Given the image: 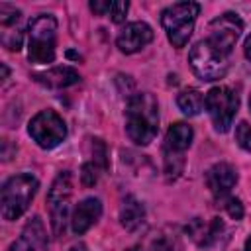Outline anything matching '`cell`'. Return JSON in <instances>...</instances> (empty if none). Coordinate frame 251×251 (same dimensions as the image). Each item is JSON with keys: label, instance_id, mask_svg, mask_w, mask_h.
I'll return each instance as SVG.
<instances>
[{"label": "cell", "instance_id": "9", "mask_svg": "<svg viewBox=\"0 0 251 251\" xmlns=\"http://www.w3.org/2000/svg\"><path fill=\"white\" fill-rule=\"evenodd\" d=\"M210 37L208 41L224 55H229V51L233 49L235 41L239 39L241 31H243V24L241 20L237 18V14H231V12H226L222 16H218L216 20L210 22Z\"/></svg>", "mask_w": 251, "mask_h": 251}, {"label": "cell", "instance_id": "17", "mask_svg": "<svg viewBox=\"0 0 251 251\" xmlns=\"http://www.w3.org/2000/svg\"><path fill=\"white\" fill-rule=\"evenodd\" d=\"M192 127L188 126V124H184V122H176V124H173L171 127H169V131H167V137H165V147L167 149H171V151H176V153H182L184 149H188L190 147V143H192Z\"/></svg>", "mask_w": 251, "mask_h": 251}, {"label": "cell", "instance_id": "19", "mask_svg": "<svg viewBox=\"0 0 251 251\" xmlns=\"http://www.w3.org/2000/svg\"><path fill=\"white\" fill-rule=\"evenodd\" d=\"M176 104L178 108L186 114V116H196L204 110L206 106V96H202L200 90L196 88H184L182 92H178L176 96Z\"/></svg>", "mask_w": 251, "mask_h": 251}, {"label": "cell", "instance_id": "8", "mask_svg": "<svg viewBox=\"0 0 251 251\" xmlns=\"http://www.w3.org/2000/svg\"><path fill=\"white\" fill-rule=\"evenodd\" d=\"M27 129H29V135L33 137V141L43 149H53L67 137V126H65L63 118L53 110L39 112L29 122Z\"/></svg>", "mask_w": 251, "mask_h": 251}, {"label": "cell", "instance_id": "11", "mask_svg": "<svg viewBox=\"0 0 251 251\" xmlns=\"http://www.w3.org/2000/svg\"><path fill=\"white\" fill-rule=\"evenodd\" d=\"M235 182H237V171L229 163H216L206 173V184L218 200H224L231 192Z\"/></svg>", "mask_w": 251, "mask_h": 251}, {"label": "cell", "instance_id": "10", "mask_svg": "<svg viewBox=\"0 0 251 251\" xmlns=\"http://www.w3.org/2000/svg\"><path fill=\"white\" fill-rule=\"evenodd\" d=\"M151 41H153V29L145 22H131V24H127L120 31V35L116 39V43H118L122 53H135V51L143 49Z\"/></svg>", "mask_w": 251, "mask_h": 251}, {"label": "cell", "instance_id": "14", "mask_svg": "<svg viewBox=\"0 0 251 251\" xmlns=\"http://www.w3.org/2000/svg\"><path fill=\"white\" fill-rule=\"evenodd\" d=\"M127 251H180V239L175 229H161L149 233L141 243Z\"/></svg>", "mask_w": 251, "mask_h": 251}, {"label": "cell", "instance_id": "22", "mask_svg": "<svg viewBox=\"0 0 251 251\" xmlns=\"http://www.w3.org/2000/svg\"><path fill=\"white\" fill-rule=\"evenodd\" d=\"M98 165L96 163H84L82 165V171H80V178H82V182L86 184V186H94L96 182H98Z\"/></svg>", "mask_w": 251, "mask_h": 251}, {"label": "cell", "instance_id": "21", "mask_svg": "<svg viewBox=\"0 0 251 251\" xmlns=\"http://www.w3.org/2000/svg\"><path fill=\"white\" fill-rule=\"evenodd\" d=\"M127 10H129V4H127V2H124V0H116V2L110 4L108 14H110V18H112L114 24H122V22L126 20Z\"/></svg>", "mask_w": 251, "mask_h": 251}, {"label": "cell", "instance_id": "29", "mask_svg": "<svg viewBox=\"0 0 251 251\" xmlns=\"http://www.w3.org/2000/svg\"><path fill=\"white\" fill-rule=\"evenodd\" d=\"M249 108H251V98H249Z\"/></svg>", "mask_w": 251, "mask_h": 251}, {"label": "cell", "instance_id": "26", "mask_svg": "<svg viewBox=\"0 0 251 251\" xmlns=\"http://www.w3.org/2000/svg\"><path fill=\"white\" fill-rule=\"evenodd\" d=\"M245 57L251 61V35L245 39Z\"/></svg>", "mask_w": 251, "mask_h": 251}, {"label": "cell", "instance_id": "16", "mask_svg": "<svg viewBox=\"0 0 251 251\" xmlns=\"http://www.w3.org/2000/svg\"><path fill=\"white\" fill-rule=\"evenodd\" d=\"M33 78L49 88H67L71 84H76L80 80V75L73 67H55L45 73H35Z\"/></svg>", "mask_w": 251, "mask_h": 251}, {"label": "cell", "instance_id": "20", "mask_svg": "<svg viewBox=\"0 0 251 251\" xmlns=\"http://www.w3.org/2000/svg\"><path fill=\"white\" fill-rule=\"evenodd\" d=\"M235 139L239 143V147H243L245 151H251V126L247 122H239L235 127Z\"/></svg>", "mask_w": 251, "mask_h": 251}, {"label": "cell", "instance_id": "1", "mask_svg": "<svg viewBox=\"0 0 251 251\" xmlns=\"http://www.w3.org/2000/svg\"><path fill=\"white\" fill-rule=\"evenodd\" d=\"M126 131L137 145H149L159 131V108L151 92L133 94L127 100Z\"/></svg>", "mask_w": 251, "mask_h": 251}, {"label": "cell", "instance_id": "27", "mask_svg": "<svg viewBox=\"0 0 251 251\" xmlns=\"http://www.w3.org/2000/svg\"><path fill=\"white\" fill-rule=\"evenodd\" d=\"M245 251H251V237L245 241Z\"/></svg>", "mask_w": 251, "mask_h": 251}, {"label": "cell", "instance_id": "2", "mask_svg": "<svg viewBox=\"0 0 251 251\" xmlns=\"http://www.w3.org/2000/svg\"><path fill=\"white\" fill-rule=\"evenodd\" d=\"M29 41H27V57L31 63L43 65L55 59L57 45V20L51 14L35 16L29 25Z\"/></svg>", "mask_w": 251, "mask_h": 251}, {"label": "cell", "instance_id": "25", "mask_svg": "<svg viewBox=\"0 0 251 251\" xmlns=\"http://www.w3.org/2000/svg\"><path fill=\"white\" fill-rule=\"evenodd\" d=\"M110 4H112V2H100V0H94V2H90V10H92L94 14L104 16V14H108Z\"/></svg>", "mask_w": 251, "mask_h": 251}, {"label": "cell", "instance_id": "15", "mask_svg": "<svg viewBox=\"0 0 251 251\" xmlns=\"http://www.w3.org/2000/svg\"><path fill=\"white\" fill-rule=\"evenodd\" d=\"M222 229H224V224H222L220 218H214L210 224H204V220L194 218V220L186 226V233H188L190 239H194L200 247L212 245V243L218 239V235L222 233Z\"/></svg>", "mask_w": 251, "mask_h": 251}, {"label": "cell", "instance_id": "6", "mask_svg": "<svg viewBox=\"0 0 251 251\" xmlns=\"http://www.w3.org/2000/svg\"><path fill=\"white\" fill-rule=\"evenodd\" d=\"M71 194H73V175L69 171H63L57 175V178L53 180L49 194H47V204H49V212H51V226H53L55 235L65 233Z\"/></svg>", "mask_w": 251, "mask_h": 251}, {"label": "cell", "instance_id": "23", "mask_svg": "<svg viewBox=\"0 0 251 251\" xmlns=\"http://www.w3.org/2000/svg\"><path fill=\"white\" fill-rule=\"evenodd\" d=\"M20 20V10L8 6V4H2L0 6V24L2 25H10V24H16Z\"/></svg>", "mask_w": 251, "mask_h": 251}, {"label": "cell", "instance_id": "13", "mask_svg": "<svg viewBox=\"0 0 251 251\" xmlns=\"http://www.w3.org/2000/svg\"><path fill=\"white\" fill-rule=\"evenodd\" d=\"M100 214H102V204H100V200H98V198H84L82 202L76 204V208H75V212H73V220H71L73 231L78 233V235L84 233L86 229H90V227L98 222Z\"/></svg>", "mask_w": 251, "mask_h": 251}, {"label": "cell", "instance_id": "24", "mask_svg": "<svg viewBox=\"0 0 251 251\" xmlns=\"http://www.w3.org/2000/svg\"><path fill=\"white\" fill-rule=\"evenodd\" d=\"M224 206H226L227 214H229L233 220H241V218H243V206H241V202H239L237 198H227Z\"/></svg>", "mask_w": 251, "mask_h": 251}, {"label": "cell", "instance_id": "18", "mask_svg": "<svg viewBox=\"0 0 251 251\" xmlns=\"http://www.w3.org/2000/svg\"><path fill=\"white\" fill-rule=\"evenodd\" d=\"M143 218H145V210L141 206L139 200H135L133 196H126L124 202H122V208H120V222L126 229L133 231L137 229L141 224H143Z\"/></svg>", "mask_w": 251, "mask_h": 251}, {"label": "cell", "instance_id": "12", "mask_svg": "<svg viewBox=\"0 0 251 251\" xmlns=\"http://www.w3.org/2000/svg\"><path fill=\"white\" fill-rule=\"evenodd\" d=\"M8 251H47V233L39 218L25 224L22 235L10 245Z\"/></svg>", "mask_w": 251, "mask_h": 251}, {"label": "cell", "instance_id": "5", "mask_svg": "<svg viewBox=\"0 0 251 251\" xmlns=\"http://www.w3.org/2000/svg\"><path fill=\"white\" fill-rule=\"evenodd\" d=\"M188 61L192 71L202 78V80H218L224 78L227 73V55L220 53L208 39L198 41L190 53H188Z\"/></svg>", "mask_w": 251, "mask_h": 251}, {"label": "cell", "instance_id": "28", "mask_svg": "<svg viewBox=\"0 0 251 251\" xmlns=\"http://www.w3.org/2000/svg\"><path fill=\"white\" fill-rule=\"evenodd\" d=\"M2 75H4V78H8V69H6V65H2Z\"/></svg>", "mask_w": 251, "mask_h": 251}, {"label": "cell", "instance_id": "4", "mask_svg": "<svg viewBox=\"0 0 251 251\" xmlns=\"http://www.w3.org/2000/svg\"><path fill=\"white\" fill-rule=\"evenodd\" d=\"M200 12V4L196 2H176L163 10L161 24L167 31L169 41L175 47H184L192 35L196 16Z\"/></svg>", "mask_w": 251, "mask_h": 251}, {"label": "cell", "instance_id": "3", "mask_svg": "<svg viewBox=\"0 0 251 251\" xmlns=\"http://www.w3.org/2000/svg\"><path fill=\"white\" fill-rule=\"evenodd\" d=\"M39 182L33 175L22 173L8 178L2 186V216L4 220H18L31 204Z\"/></svg>", "mask_w": 251, "mask_h": 251}, {"label": "cell", "instance_id": "7", "mask_svg": "<svg viewBox=\"0 0 251 251\" xmlns=\"http://www.w3.org/2000/svg\"><path fill=\"white\" fill-rule=\"evenodd\" d=\"M239 100L237 94L227 86H214L206 94V110L214 122V127L218 131H227L235 112H237Z\"/></svg>", "mask_w": 251, "mask_h": 251}]
</instances>
